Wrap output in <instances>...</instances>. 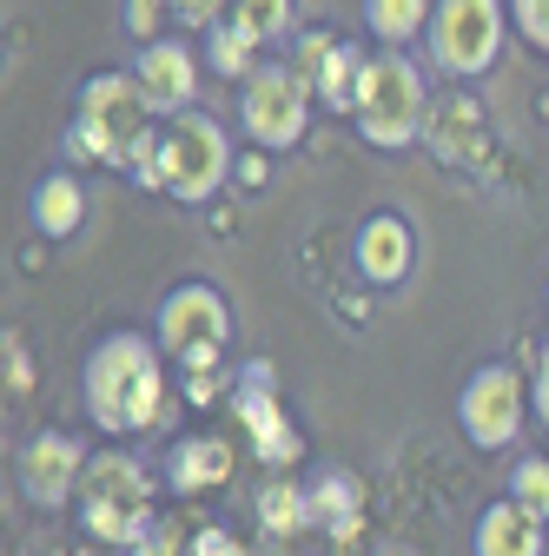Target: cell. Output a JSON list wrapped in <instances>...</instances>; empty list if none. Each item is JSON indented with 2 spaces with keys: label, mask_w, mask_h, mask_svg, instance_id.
Returning a JSON list of instances; mask_svg holds the SVG:
<instances>
[{
  "label": "cell",
  "mask_w": 549,
  "mask_h": 556,
  "mask_svg": "<svg viewBox=\"0 0 549 556\" xmlns=\"http://www.w3.org/2000/svg\"><path fill=\"white\" fill-rule=\"evenodd\" d=\"M80 404L93 431L106 438H146L166 425V352L153 331H106L80 365Z\"/></svg>",
  "instance_id": "6da1fadb"
},
{
  "label": "cell",
  "mask_w": 549,
  "mask_h": 556,
  "mask_svg": "<svg viewBox=\"0 0 549 556\" xmlns=\"http://www.w3.org/2000/svg\"><path fill=\"white\" fill-rule=\"evenodd\" d=\"M153 100L140 87L132 66H100V74L80 80L74 100V126H66V153L87 166H126V153L153 132Z\"/></svg>",
  "instance_id": "7a4b0ae2"
},
{
  "label": "cell",
  "mask_w": 549,
  "mask_h": 556,
  "mask_svg": "<svg viewBox=\"0 0 549 556\" xmlns=\"http://www.w3.org/2000/svg\"><path fill=\"white\" fill-rule=\"evenodd\" d=\"M352 119L378 153H404L424 147V119H431V87L424 66L404 47H371L358 66V93H352Z\"/></svg>",
  "instance_id": "3957f363"
},
{
  "label": "cell",
  "mask_w": 549,
  "mask_h": 556,
  "mask_svg": "<svg viewBox=\"0 0 549 556\" xmlns=\"http://www.w3.org/2000/svg\"><path fill=\"white\" fill-rule=\"evenodd\" d=\"M74 504H80V530L93 543H113V549H132L159 523V510H153V470L132 451H119V438H113V451L87 457V477H80V497Z\"/></svg>",
  "instance_id": "277c9868"
},
{
  "label": "cell",
  "mask_w": 549,
  "mask_h": 556,
  "mask_svg": "<svg viewBox=\"0 0 549 556\" xmlns=\"http://www.w3.org/2000/svg\"><path fill=\"white\" fill-rule=\"evenodd\" d=\"M153 338L159 352L179 371H219L232 358V305L213 278H179V286L159 299V318H153Z\"/></svg>",
  "instance_id": "5b68a950"
},
{
  "label": "cell",
  "mask_w": 549,
  "mask_h": 556,
  "mask_svg": "<svg viewBox=\"0 0 549 556\" xmlns=\"http://www.w3.org/2000/svg\"><path fill=\"white\" fill-rule=\"evenodd\" d=\"M510 0H437L431 34H424V60L444 80H490L503 40H510Z\"/></svg>",
  "instance_id": "8992f818"
},
{
  "label": "cell",
  "mask_w": 549,
  "mask_h": 556,
  "mask_svg": "<svg viewBox=\"0 0 549 556\" xmlns=\"http://www.w3.org/2000/svg\"><path fill=\"white\" fill-rule=\"evenodd\" d=\"M239 153H232V139H226V119L213 113H166L159 119V192L179 199V205H205L226 179H232Z\"/></svg>",
  "instance_id": "52a82bcc"
},
{
  "label": "cell",
  "mask_w": 549,
  "mask_h": 556,
  "mask_svg": "<svg viewBox=\"0 0 549 556\" xmlns=\"http://www.w3.org/2000/svg\"><path fill=\"white\" fill-rule=\"evenodd\" d=\"M311 106L318 93L292 60H258V74L239 80V132L265 153H292L311 132Z\"/></svg>",
  "instance_id": "ba28073f"
},
{
  "label": "cell",
  "mask_w": 549,
  "mask_h": 556,
  "mask_svg": "<svg viewBox=\"0 0 549 556\" xmlns=\"http://www.w3.org/2000/svg\"><path fill=\"white\" fill-rule=\"evenodd\" d=\"M523 417H529V384L516 365H476L457 391V425L476 451H510L523 438Z\"/></svg>",
  "instance_id": "9c48e42d"
},
{
  "label": "cell",
  "mask_w": 549,
  "mask_h": 556,
  "mask_svg": "<svg viewBox=\"0 0 549 556\" xmlns=\"http://www.w3.org/2000/svg\"><path fill=\"white\" fill-rule=\"evenodd\" d=\"M226 404H232V417L245 425V438H252V457H258V464L292 470V464L305 457V431L292 425V410L279 404V391H271V365H245Z\"/></svg>",
  "instance_id": "30bf717a"
},
{
  "label": "cell",
  "mask_w": 549,
  "mask_h": 556,
  "mask_svg": "<svg viewBox=\"0 0 549 556\" xmlns=\"http://www.w3.org/2000/svg\"><path fill=\"white\" fill-rule=\"evenodd\" d=\"M87 444L74 438V431H34V438H21V451H14V483H21V497L27 504H40V510H60L66 497H80V477H87Z\"/></svg>",
  "instance_id": "8fae6325"
},
{
  "label": "cell",
  "mask_w": 549,
  "mask_h": 556,
  "mask_svg": "<svg viewBox=\"0 0 549 556\" xmlns=\"http://www.w3.org/2000/svg\"><path fill=\"white\" fill-rule=\"evenodd\" d=\"M285 60L311 80V93H318L324 113H352L358 66H365V47H358V40H337L331 27H305V34L285 47Z\"/></svg>",
  "instance_id": "7c38bea8"
},
{
  "label": "cell",
  "mask_w": 549,
  "mask_h": 556,
  "mask_svg": "<svg viewBox=\"0 0 549 556\" xmlns=\"http://www.w3.org/2000/svg\"><path fill=\"white\" fill-rule=\"evenodd\" d=\"M132 74H140L153 113H186L199 100V74H205V53L179 34H159V40H140V53H132Z\"/></svg>",
  "instance_id": "4fadbf2b"
},
{
  "label": "cell",
  "mask_w": 549,
  "mask_h": 556,
  "mask_svg": "<svg viewBox=\"0 0 549 556\" xmlns=\"http://www.w3.org/2000/svg\"><path fill=\"white\" fill-rule=\"evenodd\" d=\"M424 147H431L444 166H476V160L490 153V113H484V100H476L463 80H457V87H444V93L431 100Z\"/></svg>",
  "instance_id": "5bb4252c"
},
{
  "label": "cell",
  "mask_w": 549,
  "mask_h": 556,
  "mask_svg": "<svg viewBox=\"0 0 549 556\" xmlns=\"http://www.w3.org/2000/svg\"><path fill=\"white\" fill-rule=\"evenodd\" d=\"M352 258H358V278H365V286L397 292L404 278L418 271V226H410L404 213H371V219L358 226Z\"/></svg>",
  "instance_id": "9a60e30c"
},
{
  "label": "cell",
  "mask_w": 549,
  "mask_h": 556,
  "mask_svg": "<svg viewBox=\"0 0 549 556\" xmlns=\"http://www.w3.org/2000/svg\"><path fill=\"white\" fill-rule=\"evenodd\" d=\"M542 549H549V517L523 510L510 491L476 517V530H470V556H542Z\"/></svg>",
  "instance_id": "2e32d148"
},
{
  "label": "cell",
  "mask_w": 549,
  "mask_h": 556,
  "mask_svg": "<svg viewBox=\"0 0 549 556\" xmlns=\"http://www.w3.org/2000/svg\"><path fill=\"white\" fill-rule=\"evenodd\" d=\"M219 483H232V444L219 431H192L173 444L166 457V491L173 497H205V491H219Z\"/></svg>",
  "instance_id": "e0dca14e"
},
{
  "label": "cell",
  "mask_w": 549,
  "mask_h": 556,
  "mask_svg": "<svg viewBox=\"0 0 549 556\" xmlns=\"http://www.w3.org/2000/svg\"><path fill=\"white\" fill-rule=\"evenodd\" d=\"M27 219H34V232H40V239H53V245L74 239V232L87 226V186H80V173L53 166V173L27 192Z\"/></svg>",
  "instance_id": "ac0fdd59"
},
{
  "label": "cell",
  "mask_w": 549,
  "mask_h": 556,
  "mask_svg": "<svg viewBox=\"0 0 549 556\" xmlns=\"http://www.w3.org/2000/svg\"><path fill=\"white\" fill-rule=\"evenodd\" d=\"M311 523L331 530L337 543H352L365 530V477L345 470V464H324L311 477Z\"/></svg>",
  "instance_id": "d6986e66"
},
{
  "label": "cell",
  "mask_w": 549,
  "mask_h": 556,
  "mask_svg": "<svg viewBox=\"0 0 549 556\" xmlns=\"http://www.w3.org/2000/svg\"><path fill=\"white\" fill-rule=\"evenodd\" d=\"M431 14H437V0H365V8H358L371 47H410V40H424Z\"/></svg>",
  "instance_id": "ffe728a7"
},
{
  "label": "cell",
  "mask_w": 549,
  "mask_h": 556,
  "mask_svg": "<svg viewBox=\"0 0 549 556\" xmlns=\"http://www.w3.org/2000/svg\"><path fill=\"white\" fill-rule=\"evenodd\" d=\"M199 53H205V66H213L219 80H252L258 74V60H265V47L226 14L219 27H205V40H199Z\"/></svg>",
  "instance_id": "44dd1931"
},
{
  "label": "cell",
  "mask_w": 549,
  "mask_h": 556,
  "mask_svg": "<svg viewBox=\"0 0 549 556\" xmlns=\"http://www.w3.org/2000/svg\"><path fill=\"white\" fill-rule=\"evenodd\" d=\"M258 530L265 536H298V530H311V483H292V477L265 483V491H258Z\"/></svg>",
  "instance_id": "7402d4cb"
},
{
  "label": "cell",
  "mask_w": 549,
  "mask_h": 556,
  "mask_svg": "<svg viewBox=\"0 0 549 556\" xmlns=\"http://www.w3.org/2000/svg\"><path fill=\"white\" fill-rule=\"evenodd\" d=\"M232 21L271 53V47H292L298 40V0H232Z\"/></svg>",
  "instance_id": "603a6c76"
},
{
  "label": "cell",
  "mask_w": 549,
  "mask_h": 556,
  "mask_svg": "<svg viewBox=\"0 0 549 556\" xmlns=\"http://www.w3.org/2000/svg\"><path fill=\"white\" fill-rule=\"evenodd\" d=\"M510 497L536 517H549V457H516L510 470Z\"/></svg>",
  "instance_id": "cb8c5ba5"
},
{
  "label": "cell",
  "mask_w": 549,
  "mask_h": 556,
  "mask_svg": "<svg viewBox=\"0 0 549 556\" xmlns=\"http://www.w3.org/2000/svg\"><path fill=\"white\" fill-rule=\"evenodd\" d=\"M232 384H239V378H232L226 365H219V371H179V397H186L192 410H213L219 397H232Z\"/></svg>",
  "instance_id": "d4e9b609"
},
{
  "label": "cell",
  "mask_w": 549,
  "mask_h": 556,
  "mask_svg": "<svg viewBox=\"0 0 549 556\" xmlns=\"http://www.w3.org/2000/svg\"><path fill=\"white\" fill-rule=\"evenodd\" d=\"M510 27H516V40L529 53L549 60V0H510Z\"/></svg>",
  "instance_id": "484cf974"
},
{
  "label": "cell",
  "mask_w": 549,
  "mask_h": 556,
  "mask_svg": "<svg viewBox=\"0 0 549 556\" xmlns=\"http://www.w3.org/2000/svg\"><path fill=\"white\" fill-rule=\"evenodd\" d=\"M232 14V0H166V21L186 27V34H205V27H219Z\"/></svg>",
  "instance_id": "4316f807"
},
{
  "label": "cell",
  "mask_w": 549,
  "mask_h": 556,
  "mask_svg": "<svg viewBox=\"0 0 549 556\" xmlns=\"http://www.w3.org/2000/svg\"><path fill=\"white\" fill-rule=\"evenodd\" d=\"M126 34L132 40H159L166 34V0H126Z\"/></svg>",
  "instance_id": "83f0119b"
},
{
  "label": "cell",
  "mask_w": 549,
  "mask_h": 556,
  "mask_svg": "<svg viewBox=\"0 0 549 556\" xmlns=\"http://www.w3.org/2000/svg\"><path fill=\"white\" fill-rule=\"evenodd\" d=\"M186 556H252L226 523H205V530H192V543H186Z\"/></svg>",
  "instance_id": "f1b7e54d"
},
{
  "label": "cell",
  "mask_w": 549,
  "mask_h": 556,
  "mask_svg": "<svg viewBox=\"0 0 549 556\" xmlns=\"http://www.w3.org/2000/svg\"><path fill=\"white\" fill-rule=\"evenodd\" d=\"M0 352H8V391H34V358H27V338L8 331L0 338Z\"/></svg>",
  "instance_id": "f546056e"
},
{
  "label": "cell",
  "mask_w": 549,
  "mask_h": 556,
  "mask_svg": "<svg viewBox=\"0 0 549 556\" xmlns=\"http://www.w3.org/2000/svg\"><path fill=\"white\" fill-rule=\"evenodd\" d=\"M265 173H271V153H265V147H252V153H239V166H232V179H239L245 192H258V186H265Z\"/></svg>",
  "instance_id": "4dcf8cb0"
},
{
  "label": "cell",
  "mask_w": 549,
  "mask_h": 556,
  "mask_svg": "<svg viewBox=\"0 0 549 556\" xmlns=\"http://www.w3.org/2000/svg\"><path fill=\"white\" fill-rule=\"evenodd\" d=\"M529 410L542 417V431H549V358L536 365V384H529Z\"/></svg>",
  "instance_id": "1f68e13d"
},
{
  "label": "cell",
  "mask_w": 549,
  "mask_h": 556,
  "mask_svg": "<svg viewBox=\"0 0 549 556\" xmlns=\"http://www.w3.org/2000/svg\"><path fill=\"white\" fill-rule=\"evenodd\" d=\"M60 556H93V549H60Z\"/></svg>",
  "instance_id": "d6a6232c"
}]
</instances>
